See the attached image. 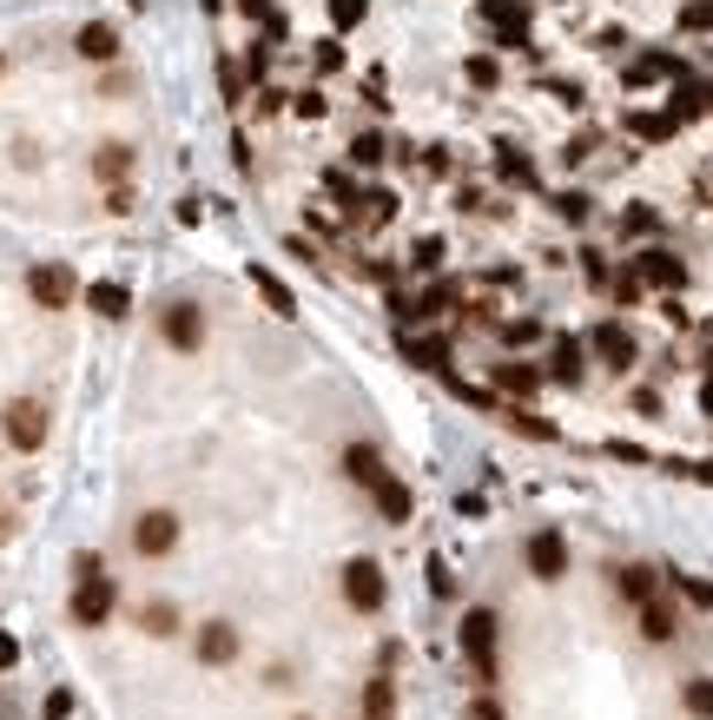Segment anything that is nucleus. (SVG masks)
I'll return each mask as SVG.
<instances>
[{
  "mask_svg": "<svg viewBox=\"0 0 713 720\" xmlns=\"http://www.w3.org/2000/svg\"><path fill=\"white\" fill-rule=\"evenodd\" d=\"M469 720H509V714H503V701L483 695V701H469Z\"/></svg>",
  "mask_w": 713,
  "mask_h": 720,
  "instance_id": "a18cd8bd",
  "label": "nucleus"
},
{
  "mask_svg": "<svg viewBox=\"0 0 713 720\" xmlns=\"http://www.w3.org/2000/svg\"><path fill=\"white\" fill-rule=\"evenodd\" d=\"M112 609H119V589H112V576L73 582V602H66V615H73L79 628H106V622H112Z\"/></svg>",
  "mask_w": 713,
  "mask_h": 720,
  "instance_id": "20e7f679",
  "label": "nucleus"
},
{
  "mask_svg": "<svg viewBox=\"0 0 713 720\" xmlns=\"http://www.w3.org/2000/svg\"><path fill=\"white\" fill-rule=\"evenodd\" d=\"M674 589L694 602V609H713V582H701V576H688V569H674Z\"/></svg>",
  "mask_w": 713,
  "mask_h": 720,
  "instance_id": "2f4dec72",
  "label": "nucleus"
},
{
  "mask_svg": "<svg viewBox=\"0 0 713 720\" xmlns=\"http://www.w3.org/2000/svg\"><path fill=\"white\" fill-rule=\"evenodd\" d=\"M93 172H99V179H112V185H126L132 152H126V146H99V152H93Z\"/></svg>",
  "mask_w": 713,
  "mask_h": 720,
  "instance_id": "393cba45",
  "label": "nucleus"
},
{
  "mask_svg": "<svg viewBox=\"0 0 713 720\" xmlns=\"http://www.w3.org/2000/svg\"><path fill=\"white\" fill-rule=\"evenodd\" d=\"M622 225H628V232H655V212H648V205H628V218H622Z\"/></svg>",
  "mask_w": 713,
  "mask_h": 720,
  "instance_id": "37998d69",
  "label": "nucleus"
},
{
  "mask_svg": "<svg viewBox=\"0 0 713 720\" xmlns=\"http://www.w3.org/2000/svg\"><path fill=\"white\" fill-rule=\"evenodd\" d=\"M641 291H648V284L635 278V265H628V271H622V278L608 284V298H615V304H641Z\"/></svg>",
  "mask_w": 713,
  "mask_h": 720,
  "instance_id": "72a5a7b5",
  "label": "nucleus"
},
{
  "mask_svg": "<svg viewBox=\"0 0 713 720\" xmlns=\"http://www.w3.org/2000/svg\"><path fill=\"white\" fill-rule=\"evenodd\" d=\"M595 351H602L608 370H635V357H641V344H635L622 324H602V331H595Z\"/></svg>",
  "mask_w": 713,
  "mask_h": 720,
  "instance_id": "9b49d317",
  "label": "nucleus"
},
{
  "mask_svg": "<svg viewBox=\"0 0 713 720\" xmlns=\"http://www.w3.org/2000/svg\"><path fill=\"white\" fill-rule=\"evenodd\" d=\"M238 13H251V20H271V0H238Z\"/></svg>",
  "mask_w": 713,
  "mask_h": 720,
  "instance_id": "09e8293b",
  "label": "nucleus"
},
{
  "mask_svg": "<svg viewBox=\"0 0 713 720\" xmlns=\"http://www.w3.org/2000/svg\"><path fill=\"white\" fill-rule=\"evenodd\" d=\"M608 456H615V463H648V450H641V443H608Z\"/></svg>",
  "mask_w": 713,
  "mask_h": 720,
  "instance_id": "c03bdc74",
  "label": "nucleus"
},
{
  "mask_svg": "<svg viewBox=\"0 0 713 720\" xmlns=\"http://www.w3.org/2000/svg\"><path fill=\"white\" fill-rule=\"evenodd\" d=\"M370 496H377V516H383V523H410V509H417L410 483H397V476H383V483H377Z\"/></svg>",
  "mask_w": 713,
  "mask_h": 720,
  "instance_id": "a211bd4d",
  "label": "nucleus"
},
{
  "mask_svg": "<svg viewBox=\"0 0 713 720\" xmlns=\"http://www.w3.org/2000/svg\"><path fill=\"white\" fill-rule=\"evenodd\" d=\"M218 7H225V0H205V13H218Z\"/></svg>",
  "mask_w": 713,
  "mask_h": 720,
  "instance_id": "603ef678",
  "label": "nucleus"
},
{
  "mask_svg": "<svg viewBox=\"0 0 713 720\" xmlns=\"http://www.w3.org/2000/svg\"><path fill=\"white\" fill-rule=\"evenodd\" d=\"M139 628L165 642V635H179V609H172V602H145V609H139Z\"/></svg>",
  "mask_w": 713,
  "mask_h": 720,
  "instance_id": "bb28decb",
  "label": "nucleus"
},
{
  "mask_svg": "<svg viewBox=\"0 0 713 720\" xmlns=\"http://www.w3.org/2000/svg\"><path fill=\"white\" fill-rule=\"evenodd\" d=\"M628 126H635V132H641V139H674V132H681V126H674V119H668V112H635V119H628Z\"/></svg>",
  "mask_w": 713,
  "mask_h": 720,
  "instance_id": "c756f323",
  "label": "nucleus"
},
{
  "mask_svg": "<svg viewBox=\"0 0 713 720\" xmlns=\"http://www.w3.org/2000/svg\"><path fill=\"white\" fill-rule=\"evenodd\" d=\"M410 265H417V271H436V265H443V238H417Z\"/></svg>",
  "mask_w": 713,
  "mask_h": 720,
  "instance_id": "f704fd0d",
  "label": "nucleus"
},
{
  "mask_svg": "<svg viewBox=\"0 0 713 720\" xmlns=\"http://www.w3.org/2000/svg\"><path fill=\"white\" fill-rule=\"evenodd\" d=\"M555 205H562V218H588V192H582V198H575V192H562Z\"/></svg>",
  "mask_w": 713,
  "mask_h": 720,
  "instance_id": "79ce46f5",
  "label": "nucleus"
},
{
  "mask_svg": "<svg viewBox=\"0 0 713 720\" xmlns=\"http://www.w3.org/2000/svg\"><path fill=\"white\" fill-rule=\"evenodd\" d=\"M7 668H20V642H13V635H0V675H7Z\"/></svg>",
  "mask_w": 713,
  "mask_h": 720,
  "instance_id": "de8ad7c7",
  "label": "nucleus"
},
{
  "mask_svg": "<svg viewBox=\"0 0 713 720\" xmlns=\"http://www.w3.org/2000/svg\"><path fill=\"white\" fill-rule=\"evenodd\" d=\"M364 13H370V0H331V26H337V33L364 26Z\"/></svg>",
  "mask_w": 713,
  "mask_h": 720,
  "instance_id": "7c9ffc66",
  "label": "nucleus"
},
{
  "mask_svg": "<svg viewBox=\"0 0 713 720\" xmlns=\"http://www.w3.org/2000/svg\"><path fill=\"white\" fill-rule=\"evenodd\" d=\"M344 476L364 483V490H377V483L390 476V470H383V450H377V443H350V450H344Z\"/></svg>",
  "mask_w": 713,
  "mask_h": 720,
  "instance_id": "4468645a",
  "label": "nucleus"
},
{
  "mask_svg": "<svg viewBox=\"0 0 713 720\" xmlns=\"http://www.w3.org/2000/svg\"><path fill=\"white\" fill-rule=\"evenodd\" d=\"M132 549H139L145 562L172 556V549H179V509H145V516L132 523Z\"/></svg>",
  "mask_w": 713,
  "mask_h": 720,
  "instance_id": "0eeeda50",
  "label": "nucleus"
},
{
  "mask_svg": "<svg viewBox=\"0 0 713 720\" xmlns=\"http://www.w3.org/2000/svg\"><path fill=\"white\" fill-rule=\"evenodd\" d=\"M337 66H344V46H337V40H324V46H317V73H337Z\"/></svg>",
  "mask_w": 713,
  "mask_h": 720,
  "instance_id": "a19ab883",
  "label": "nucleus"
},
{
  "mask_svg": "<svg viewBox=\"0 0 713 720\" xmlns=\"http://www.w3.org/2000/svg\"><path fill=\"white\" fill-rule=\"evenodd\" d=\"M469 86H476V93H489V86H496V60H489V53H483V60H469Z\"/></svg>",
  "mask_w": 713,
  "mask_h": 720,
  "instance_id": "4c0bfd02",
  "label": "nucleus"
},
{
  "mask_svg": "<svg viewBox=\"0 0 713 720\" xmlns=\"http://www.w3.org/2000/svg\"><path fill=\"white\" fill-rule=\"evenodd\" d=\"M79 298H86V311H93V318H126V311H132V291H126V284H106V278H99V284H86Z\"/></svg>",
  "mask_w": 713,
  "mask_h": 720,
  "instance_id": "f3484780",
  "label": "nucleus"
},
{
  "mask_svg": "<svg viewBox=\"0 0 713 720\" xmlns=\"http://www.w3.org/2000/svg\"><path fill=\"white\" fill-rule=\"evenodd\" d=\"M655 589H661V576H655L648 562H635V569H622V595H628V602H655Z\"/></svg>",
  "mask_w": 713,
  "mask_h": 720,
  "instance_id": "a878e982",
  "label": "nucleus"
},
{
  "mask_svg": "<svg viewBox=\"0 0 713 720\" xmlns=\"http://www.w3.org/2000/svg\"><path fill=\"white\" fill-rule=\"evenodd\" d=\"M681 708H688V720H713V675L681 681Z\"/></svg>",
  "mask_w": 713,
  "mask_h": 720,
  "instance_id": "b1692460",
  "label": "nucleus"
},
{
  "mask_svg": "<svg viewBox=\"0 0 713 720\" xmlns=\"http://www.w3.org/2000/svg\"><path fill=\"white\" fill-rule=\"evenodd\" d=\"M628 404H635V410H641V417H661V397H655V390H635V397H628Z\"/></svg>",
  "mask_w": 713,
  "mask_h": 720,
  "instance_id": "49530a36",
  "label": "nucleus"
},
{
  "mask_svg": "<svg viewBox=\"0 0 713 720\" xmlns=\"http://www.w3.org/2000/svg\"><path fill=\"white\" fill-rule=\"evenodd\" d=\"M522 562H529L536 582H562V576H569V536H562V529H536V536L522 542Z\"/></svg>",
  "mask_w": 713,
  "mask_h": 720,
  "instance_id": "423d86ee",
  "label": "nucleus"
},
{
  "mask_svg": "<svg viewBox=\"0 0 713 720\" xmlns=\"http://www.w3.org/2000/svg\"><path fill=\"white\" fill-rule=\"evenodd\" d=\"M251 284H258V298H264L278 318H298V298H291V284H284V278H271L264 265H251Z\"/></svg>",
  "mask_w": 713,
  "mask_h": 720,
  "instance_id": "aec40b11",
  "label": "nucleus"
},
{
  "mask_svg": "<svg viewBox=\"0 0 713 720\" xmlns=\"http://www.w3.org/2000/svg\"><path fill=\"white\" fill-rule=\"evenodd\" d=\"M93 576H106V569H99L93 549H79V556H73V582H93Z\"/></svg>",
  "mask_w": 713,
  "mask_h": 720,
  "instance_id": "ea45409f",
  "label": "nucleus"
},
{
  "mask_svg": "<svg viewBox=\"0 0 713 720\" xmlns=\"http://www.w3.org/2000/svg\"><path fill=\"white\" fill-rule=\"evenodd\" d=\"M707 106H713V93H707Z\"/></svg>",
  "mask_w": 713,
  "mask_h": 720,
  "instance_id": "5fc2aeb1",
  "label": "nucleus"
},
{
  "mask_svg": "<svg viewBox=\"0 0 713 720\" xmlns=\"http://www.w3.org/2000/svg\"><path fill=\"white\" fill-rule=\"evenodd\" d=\"M159 337L179 351V357H192V351H205V311L192 304V298H172L165 311H159Z\"/></svg>",
  "mask_w": 713,
  "mask_h": 720,
  "instance_id": "f03ea898",
  "label": "nucleus"
},
{
  "mask_svg": "<svg viewBox=\"0 0 713 720\" xmlns=\"http://www.w3.org/2000/svg\"><path fill=\"white\" fill-rule=\"evenodd\" d=\"M701 410L713 417V370H707V384H701Z\"/></svg>",
  "mask_w": 713,
  "mask_h": 720,
  "instance_id": "8fccbe9b",
  "label": "nucleus"
},
{
  "mask_svg": "<svg viewBox=\"0 0 713 720\" xmlns=\"http://www.w3.org/2000/svg\"><path fill=\"white\" fill-rule=\"evenodd\" d=\"M73 46H79L86 60H112V53H119V33H112L106 20H93V26H79V40H73Z\"/></svg>",
  "mask_w": 713,
  "mask_h": 720,
  "instance_id": "4be33fe9",
  "label": "nucleus"
},
{
  "mask_svg": "<svg viewBox=\"0 0 713 720\" xmlns=\"http://www.w3.org/2000/svg\"><path fill=\"white\" fill-rule=\"evenodd\" d=\"M0 430H7L13 450H40V443H46V404H40V397H13V404L0 410Z\"/></svg>",
  "mask_w": 713,
  "mask_h": 720,
  "instance_id": "39448f33",
  "label": "nucleus"
},
{
  "mask_svg": "<svg viewBox=\"0 0 713 720\" xmlns=\"http://www.w3.org/2000/svg\"><path fill=\"white\" fill-rule=\"evenodd\" d=\"M291 112H298V119H324V93H298Z\"/></svg>",
  "mask_w": 713,
  "mask_h": 720,
  "instance_id": "58836bf2",
  "label": "nucleus"
},
{
  "mask_svg": "<svg viewBox=\"0 0 713 720\" xmlns=\"http://www.w3.org/2000/svg\"><path fill=\"white\" fill-rule=\"evenodd\" d=\"M7 536H13V523H7V516H0V542H7Z\"/></svg>",
  "mask_w": 713,
  "mask_h": 720,
  "instance_id": "3c124183",
  "label": "nucleus"
},
{
  "mask_svg": "<svg viewBox=\"0 0 713 720\" xmlns=\"http://www.w3.org/2000/svg\"><path fill=\"white\" fill-rule=\"evenodd\" d=\"M26 298H33L40 311H66V304L79 298V284H73L66 265H33V271H26Z\"/></svg>",
  "mask_w": 713,
  "mask_h": 720,
  "instance_id": "1a4fd4ad",
  "label": "nucleus"
},
{
  "mask_svg": "<svg viewBox=\"0 0 713 720\" xmlns=\"http://www.w3.org/2000/svg\"><path fill=\"white\" fill-rule=\"evenodd\" d=\"M707 112V93L694 86V79H674V99H668V119L681 126V119H701Z\"/></svg>",
  "mask_w": 713,
  "mask_h": 720,
  "instance_id": "5701e85b",
  "label": "nucleus"
},
{
  "mask_svg": "<svg viewBox=\"0 0 713 720\" xmlns=\"http://www.w3.org/2000/svg\"><path fill=\"white\" fill-rule=\"evenodd\" d=\"M364 720H397V681L390 675H370L364 681Z\"/></svg>",
  "mask_w": 713,
  "mask_h": 720,
  "instance_id": "6ab92c4d",
  "label": "nucleus"
},
{
  "mask_svg": "<svg viewBox=\"0 0 713 720\" xmlns=\"http://www.w3.org/2000/svg\"><path fill=\"white\" fill-rule=\"evenodd\" d=\"M403 357L443 377V370H450V337H403Z\"/></svg>",
  "mask_w": 713,
  "mask_h": 720,
  "instance_id": "412c9836",
  "label": "nucleus"
},
{
  "mask_svg": "<svg viewBox=\"0 0 713 720\" xmlns=\"http://www.w3.org/2000/svg\"><path fill=\"white\" fill-rule=\"evenodd\" d=\"M635 278L655 284V291H688V265H681L668 245H641V251H635Z\"/></svg>",
  "mask_w": 713,
  "mask_h": 720,
  "instance_id": "6e6552de",
  "label": "nucleus"
},
{
  "mask_svg": "<svg viewBox=\"0 0 713 720\" xmlns=\"http://www.w3.org/2000/svg\"><path fill=\"white\" fill-rule=\"evenodd\" d=\"M66 714H73V695H66V688H53V695L40 701V720H66Z\"/></svg>",
  "mask_w": 713,
  "mask_h": 720,
  "instance_id": "e433bc0d",
  "label": "nucleus"
},
{
  "mask_svg": "<svg viewBox=\"0 0 713 720\" xmlns=\"http://www.w3.org/2000/svg\"><path fill=\"white\" fill-rule=\"evenodd\" d=\"M681 26L688 33H713V0H688L681 7Z\"/></svg>",
  "mask_w": 713,
  "mask_h": 720,
  "instance_id": "473e14b6",
  "label": "nucleus"
},
{
  "mask_svg": "<svg viewBox=\"0 0 713 720\" xmlns=\"http://www.w3.org/2000/svg\"><path fill=\"white\" fill-rule=\"evenodd\" d=\"M489 390H503V397H522V404H536V390H542V370H536V364H516V357H509V364H496V384H489Z\"/></svg>",
  "mask_w": 713,
  "mask_h": 720,
  "instance_id": "ddd939ff",
  "label": "nucleus"
},
{
  "mask_svg": "<svg viewBox=\"0 0 713 720\" xmlns=\"http://www.w3.org/2000/svg\"><path fill=\"white\" fill-rule=\"evenodd\" d=\"M496 635H503L496 609H469V615H463V628H456V642H463V655H469L476 681H496V675H503V662H496Z\"/></svg>",
  "mask_w": 713,
  "mask_h": 720,
  "instance_id": "f257e3e1",
  "label": "nucleus"
},
{
  "mask_svg": "<svg viewBox=\"0 0 713 720\" xmlns=\"http://www.w3.org/2000/svg\"><path fill=\"white\" fill-rule=\"evenodd\" d=\"M542 337V324L536 318H516V324H503V344H536Z\"/></svg>",
  "mask_w": 713,
  "mask_h": 720,
  "instance_id": "c9c22d12",
  "label": "nucleus"
},
{
  "mask_svg": "<svg viewBox=\"0 0 713 720\" xmlns=\"http://www.w3.org/2000/svg\"><path fill=\"white\" fill-rule=\"evenodd\" d=\"M641 635H648L655 648H668V642L681 635V615H674V602H661V595H655V602H641Z\"/></svg>",
  "mask_w": 713,
  "mask_h": 720,
  "instance_id": "2eb2a0df",
  "label": "nucleus"
},
{
  "mask_svg": "<svg viewBox=\"0 0 713 720\" xmlns=\"http://www.w3.org/2000/svg\"><path fill=\"white\" fill-rule=\"evenodd\" d=\"M198 662L205 668H231L238 662V628L231 622H205L198 628Z\"/></svg>",
  "mask_w": 713,
  "mask_h": 720,
  "instance_id": "9d476101",
  "label": "nucleus"
},
{
  "mask_svg": "<svg viewBox=\"0 0 713 720\" xmlns=\"http://www.w3.org/2000/svg\"><path fill=\"white\" fill-rule=\"evenodd\" d=\"M383 595H390L383 569H377L370 556H350V562H344V602H350L357 615H377V609H383Z\"/></svg>",
  "mask_w": 713,
  "mask_h": 720,
  "instance_id": "7ed1b4c3",
  "label": "nucleus"
},
{
  "mask_svg": "<svg viewBox=\"0 0 713 720\" xmlns=\"http://www.w3.org/2000/svg\"><path fill=\"white\" fill-rule=\"evenodd\" d=\"M443 384H450L469 410H496V390H489V384H469V377H456V370H443Z\"/></svg>",
  "mask_w": 713,
  "mask_h": 720,
  "instance_id": "cd10ccee",
  "label": "nucleus"
},
{
  "mask_svg": "<svg viewBox=\"0 0 713 720\" xmlns=\"http://www.w3.org/2000/svg\"><path fill=\"white\" fill-rule=\"evenodd\" d=\"M483 13L496 20V33H503L509 46H522V40H529V7H516V0H483Z\"/></svg>",
  "mask_w": 713,
  "mask_h": 720,
  "instance_id": "dca6fc26",
  "label": "nucleus"
},
{
  "mask_svg": "<svg viewBox=\"0 0 713 720\" xmlns=\"http://www.w3.org/2000/svg\"><path fill=\"white\" fill-rule=\"evenodd\" d=\"M549 377H555L562 390H582V377H588V357H582V344H575V337H555V357H549Z\"/></svg>",
  "mask_w": 713,
  "mask_h": 720,
  "instance_id": "f8f14e48",
  "label": "nucleus"
},
{
  "mask_svg": "<svg viewBox=\"0 0 713 720\" xmlns=\"http://www.w3.org/2000/svg\"><path fill=\"white\" fill-rule=\"evenodd\" d=\"M0 73H7V53H0Z\"/></svg>",
  "mask_w": 713,
  "mask_h": 720,
  "instance_id": "864d4df0",
  "label": "nucleus"
},
{
  "mask_svg": "<svg viewBox=\"0 0 713 720\" xmlns=\"http://www.w3.org/2000/svg\"><path fill=\"white\" fill-rule=\"evenodd\" d=\"M383 152H390L383 132H357V139H350V165H383Z\"/></svg>",
  "mask_w": 713,
  "mask_h": 720,
  "instance_id": "c85d7f7f",
  "label": "nucleus"
}]
</instances>
